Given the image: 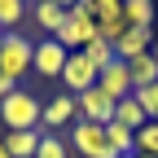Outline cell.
Wrapping results in <instances>:
<instances>
[{"mask_svg": "<svg viewBox=\"0 0 158 158\" xmlns=\"http://www.w3.org/2000/svg\"><path fill=\"white\" fill-rule=\"evenodd\" d=\"M35 158H70V145L62 141V136H53V132H44V141H40Z\"/></svg>", "mask_w": 158, "mask_h": 158, "instance_id": "obj_19", "label": "cell"}, {"mask_svg": "<svg viewBox=\"0 0 158 158\" xmlns=\"http://www.w3.org/2000/svg\"><path fill=\"white\" fill-rule=\"evenodd\" d=\"M0 44H5V31H0Z\"/></svg>", "mask_w": 158, "mask_h": 158, "instance_id": "obj_26", "label": "cell"}, {"mask_svg": "<svg viewBox=\"0 0 158 158\" xmlns=\"http://www.w3.org/2000/svg\"><path fill=\"white\" fill-rule=\"evenodd\" d=\"M149 44H154V27H132L114 44V57H118V62H136L141 53H149Z\"/></svg>", "mask_w": 158, "mask_h": 158, "instance_id": "obj_9", "label": "cell"}, {"mask_svg": "<svg viewBox=\"0 0 158 158\" xmlns=\"http://www.w3.org/2000/svg\"><path fill=\"white\" fill-rule=\"evenodd\" d=\"M132 158H154V154H132Z\"/></svg>", "mask_w": 158, "mask_h": 158, "instance_id": "obj_25", "label": "cell"}, {"mask_svg": "<svg viewBox=\"0 0 158 158\" xmlns=\"http://www.w3.org/2000/svg\"><path fill=\"white\" fill-rule=\"evenodd\" d=\"M70 145L84 154V158H114L101 123H75V132H70Z\"/></svg>", "mask_w": 158, "mask_h": 158, "instance_id": "obj_7", "label": "cell"}, {"mask_svg": "<svg viewBox=\"0 0 158 158\" xmlns=\"http://www.w3.org/2000/svg\"><path fill=\"white\" fill-rule=\"evenodd\" d=\"M114 123H123L127 132H141L149 118H145V110H141V106H136V97H123V101L114 106Z\"/></svg>", "mask_w": 158, "mask_h": 158, "instance_id": "obj_15", "label": "cell"}, {"mask_svg": "<svg viewBox=\"0 0 158 158\" xmlns=\"http://www.w3.org/2000/svg\"><path fill=\"white\" fill-rule=\"evenodd\" d=\"M97 88H101L114 106L123 101V97H132L136 88H132V70H127V62H118V57H114V62H110L101 75H97Z\"/></svg>", "mask_w": 158, "mask_h": 158, "instance_id": "obj_8", "label": "cell"}, {"mask_svg": "<svg viewBox=\"0 0 158 158\" xmlns=\"http://www.w3.org/2000/svg\"><path fill=\"white\" fill-rule=\"evenodd\" d=\"M40 141H44V132H5V149H9V158H35V149H40Z\"/></svg>", "mask_w": 158, "mask_h": 158, "instance_id": "obj_13", "label": "cell"}, {"mask_svg": "<svg viewBox=\"0 0 158 158\" xmlns=\"http://www.w3.org/2000/svg\"><path fill=\"white\" fill-rule=\"evenodd\" d=\"M132 97H136V106L145 110V118H158V84H149V88H136Z\"/></svg>", "mask_w": 158, "mask_h": 158, "instance_id": "obj_21", "label": "cell"}, {"mask_svg": "<svg viewBox=\"0 0 158 158\" xmlns=\"http://www.w3.org/2000/svg\"><path fill=\"white\" fill-rule=\"evenodd\" d=\"M22 18H31V5L27 0H0V31H18V22Z\"/></svg>", "mask_w": 158, "mask_h": 158, "instance_id": "obj_16", "label": "cell"}, {"mask_svg": "<svg viewBox=\"0 0 158 158\" xmlns=\"http://www.w3.org/2000/svg\"><path fill=\"white\" fill-rule=\"evenodd\" d=\"M79 53H84V57H88V62H92L97 70H106V66L114 62V44H106V40H101V35H97V40H88V44H84V48H79Z\"/></svg>", "mask_w": 158, "mask_h": 158, "instance_id": "obj_17", "label": "cell"}, {"mask_svg": "<svg viewBox=\"0 0 158 158\" xmlns=\"http://www.w3.org/2000/svg\"><path fill=\"white\" fill-rule=\"evenodd\" d=\"M127 70H132V88H149V84H158V48H149V53L136 57V62H127Z\"/></svg>", "mask_w": 158, "mask_h": 158, "instance_id": "obj_12", "label": "cell"}, {"mask_svg": "<svg viewBox=\"0 0 158 158\" xmlns=\"http://www.w3.org/2000/svg\"><path fill=\"white\" fill-rule=\"evenodd\" d=\"M53 40H57L66 53H79L88 40H97V9H92V0H79V5L66 13V27L57 31Z\"/></svg>", "mask_w": 158, "mask_h": 158, "instance_id": "obj_2", "label": "cell"}, {"mask_svg": "<svg viewBox=\"0 0 158 158\" xmlns=\"http://www.w3.org/2000/svg\"><path fill=\"white\" fill-rule=\"evenodd\" d=\"M0 158H9V149H5V136H0Z\"/></svg>", "mask_w": 158, "mask_h": 158, "instance_id": "obj_24", "label": "cell"}, {"mask_svg": "<svg viewBox=\"0 0 158 158\" xmlns=\"http://www.w3.org/2000/svg\"><path fill=\"white\" fill-rule=\"evenodd\" d=\"M123 18L132 27H154V0H123Z\"/></svg>", "mask_w": 158, "mask_h": 158, "instance_id": "obj_18", "label": "cell"}, {"mask_svg": "<svg viewBox=\"0 0 158 158\" xmlns=\"http://www.w3.org/2000/svg\"><path fill=\"white\" fill-rule=\"evenodd\" d=\"M66 48L57 44V40H40L35 44V57H31V75H40L48 84V79H62V66H66Z\"/></svg>", "mask_w": 158, "mask_h": 158, "instance_id": "obj_6", "label": "cell"}, {"mask_svg": "<svg viewBox=\"0 0 158 158\" xmlns=\"http://www.w3.org/2000/svg\"><path fill=\"white\" fill-rule=\"evenodd\" d=\"M31 57H35V44H31L22 31H9L5 44H0V70L18 84L22 75H31Z\"/></svg>", "mask_w": 158, "mask_h": 158, "instance_id": "obj_3", "label": "cell"}, {"mask_svg": "<svg viewBox=\"0 0 158 158\" xmlns=\"http://www.w3.org/2000/svg\"><path fill=\"white\" fill-rule=\"evenodd\" d=\"M40 114H44V106H40V97L31 88H13L5 101H0V123L9 132H35Z\"/></svg>", "mask_w": 158, "mask_h": 158, "instance_id": "obj_1", "label": "cell"}, {"mask_svg": "<svg viewBox=\"0 0 158 158\" xmlns=\"http://www.w3.org/2000/svg\"><path fill=\"white\" fill-rule=\"evenodd\" d=\"M13 88H18V84H13V79H9V75H5V70H0V101H5V97H9V92H13Z\"/></svg>", "mask_w": 158, "mask_h": 158, "instance_id": "obj_22", "label": "cell"}, {"mask_svg": "<svg viewBox=\"0 0 158 158\" xmlns=\"http://www.w3.org/2000/svg\"><path fill=\"white\" fill-rule=\"evenodd\" d=\"M136 154H154L158 158V118H149V123L136 132Z\"/></svg>", "mask_w": 158, "mask_h": 158, "instance_id": "obj_20", "label": "cell"}, {"mask_svg": "<svg viewBox=\"0 0 158 158\" xmlns=\"http://www.w3.org/2000/svg\"><path fill=\"white\" fill-rule=\"evenodd\" d=\"M48 5H57V9H75L79 0H48Z\"/></svg>", "mask_w": 158, "mask_h": 158, "instance_id": "obj_23", "label": "cell"}, {"mask_svg": "<svg viewBox=\"0 0 158 158\" xmlns=\"http://www.w3.org/2000/svg\"><path fill=\"white\" fill-rule=\"evenodd\" d=\"M27 5H31V0H27Z\"/></svg>", "mask_w": 158, "mask_h": 158, "instance_id": "obj_27", "label": "cell"}, {"mask_svg": "<svg viewBox=\"0 0 158 158\" xmlns=\"http://www.w3.org/2000/svg\"><path fill=\"white\" fill-rule=\"evenodd\" d=\"M127 31H132V22H127L123 13H97V35H101L106 44H118Z\"/></svg>", "mask_w": 158, "mask_h": 158, "instance_id": "obj_14", "label": "cell"}, {"mask_svg": "<svg viewBox=\"0 0 158 158\" xmlns=\"http://www.w3.org/2000/svg\"><path fill=\"white\" fill-rule=\"evenodd\" d=\"M66 13L70 9H57V5H48V0H35V5H31V18H35V27L44 31V40H53L57 31L66 27Z\"/></svg>", "mask_w": 158, "mask_h": 158, "instance_id": "obj_11", "label": "cell"}, {"mask_svg": "<svg viewBox=\"0 0 158 158\" xmlns=\"http://www.w3.org/2000/svg\"><path fill=\"white\" fill-rule=\"evenodd\" d=\"M70 118H75V97L70 92H57L53 97V101H44V114H40V132H53V127H66L70 123Z\"/></svg>", "mask_w": 158, "mask_h": 158, "instance_id": "obj_10", "label": "cell"}, {"mask_svg": "<svg viewBox=\"0 0 158 158\" xmlns=\"http://www.w3.org/2000/svg\"><path fill=\"white\" fill-rule=\"evenodd\" d=\"M75 118L79 123H114V101L101 92V88H88V92H79L75 97Z\"/></svg>", "mask_w": 158, "mask_h": 158, "instance_id": "obj_5", "label": "cell"}, {"mask_svg": "<svg viewBox=\"0 0 158 158\" xmlns=\"http://www.w3.org/2000/svg\"><path fill=\"white\" fill-rule=\"evenodd\" d=\"M97 75H101V70H97L84 53H70V57H66V66H62V79H57V84H62L70 97H79V92L97 88Z\"/></svg>", "mask_w": 158, "mask_h": 158, "instance_id": "obj_4", "label": "cell"}]
</instances>
